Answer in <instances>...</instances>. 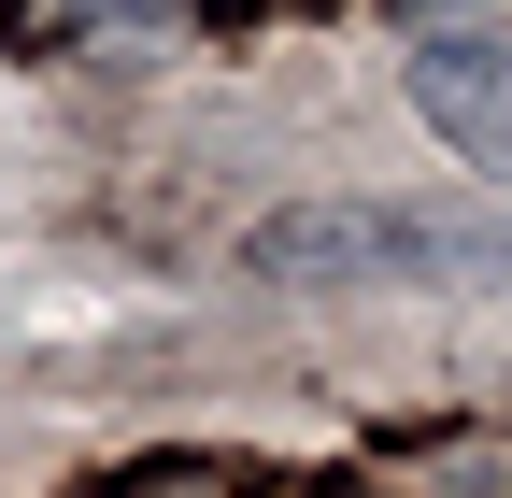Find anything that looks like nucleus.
Returning a JSON list of instances; mask_svg holds the SVG:
<instances>
[{
	"mask_svg": "<svg viewBox=\"0 0 512 498\" xmlns=\"http://www.w3.org/2000/svg\"><path fill=\"white\" fill-rule=\"evenodd\" d=\"M242 285H285V299H399V285H512V214L470 200H299L271 228H242Z\"/></svg>",
	"mask_w": 512,
	"mask_h": 498,
	"instance_id": "obj_1",
	"label": "nucleus"
},
{
	"mask_svg": "<svg viewBox=\"0 0 512 498\" xmlns=\"http://www.w3.org/2000/svg\"><path fill=\"white\" fill-rule=\"evenodd\" d=\"M413 114H427L441 157L512 185V43L498 29H413Z\"/></svg>",
	"mask_w": 512,
	"mask_h": 498,
	"instance_id": "obj_2",
	"label": "nucleus"
},
{
	"mask_svg": "<svg viewBox=\"0 0 512 498\" xmlns=\"http://www.w3.org/2000/svg\"><path fill=\"white\" fill-rule=\"evenodd\" d=\"M29 43H128V29H171V0H15Z\"/></svg>",
	"mask_w": 512,
	"mask_h": 498,
	"instance_id": "obj_3",
	"label": "nucleus"
},
{
	"mask_svg": "<svg viewBox=\"0 0 512 498\" xmlns=\"http://www.w3.org/2000/svg\"><path fill=\"white\" fill-rule=\"evenodd\" d=\"M100 498H242V484H228L214 456H143V470H114Z\"/></svg>",
	"mask_w": 512,
	"mask_h": 498,
	"instance_id": "obj_4",
	"label": "nucleus"
}]
</instances>
